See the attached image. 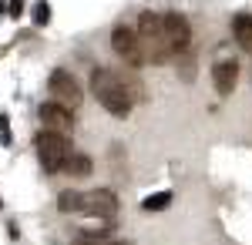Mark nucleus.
<instances>
[{
	"label": "nucleus",
	"instance_id": "obj_8",
	"mask_svg": "<svg viewBox=\"0 0 252 245\" xmlns=\"http://www.w3.org/2000/svg\"><path fill=\"white\" fill-rule=\"evenodd\" d=\"M40 121L47 124V131H67L74 124V114L58 101H47V104H40Z\"/></svg>",
	"mask_w": 252,
	"mask_h": 245
},
{
	"label": "nucleus",
	"instance_id": "obj_6",
	"mask_svg": "<svg viewBox=\"0 0 252 245\" xmlns=\"http://www.w3.org/2000/svg\"><path fill=\"white\" fill-rule=\"evenodd\" d=\"M111 47H115V54L125 61V64H145V57H141V44H138V34L131 27H125V24H118L115 31H111Z\"/></svg>",
	"mask_w": 252,
	"mask_h": 245
},
{
	"label": "nucleus",
	"instance_id": "obj_1",
	"mask_svg": "<svg viewBox=\"0 0 252 245\" xmlns=\"http://www.w3.org/2000/svg\"><path fill=\"white\" fill-rule=\"evenodd\" d=\"M91 91H94L97 104L115 118H128L131 114V97L121 84V74H115L111 67H94L91 71Z\"/></svg>",
	"mask_w": 252,
	"mask_h": 245
},
{
	"label": "nucleus",
	"instance_id": "obj_5",
	"mask_svg": "<svg viewBox=\"0 0 252 245\" xmlns=\"http://www.w3.org/2000/svg\"><path fill=\"white\" fill-rule=\"evenodd\" d=\"M161 31H165V40H168L175 57L192 47V27L182 14H161Z\"/></svg>",
	"mask_w": 252,
	"mask_h": 245
},
{
	"label": "nucleus",
	"instance_id": "obj_3",
	"mask_svg": "<svg viewBox=\"0 0 252 245\" xmlns=\"http://www.w3.org/2000/svg\"><path fill=\"white\" fill-rule=\"evenodd\" d=\"M34 148H37V158H40V165H44V171H51V175L64 168L67 154L74 151L71 148V138L64 131H40Z\"/></svg>",
	"mask_w": 252,
	"mask_h": 245
},
{
	"label": "nucleus",
	"instance_id": "obj_19",
	"mask_svg": "<svg viewBox=\"0 0 252 245\" xmlns=\"http://www.w3.org/2000/svg\"><path fill=\"white\" fill-rule=\"evenodd\" d=\"M78 245H97V242H78Z\"/></svg>",
	"mask_w": 252,
	"mask_h": 245
},
{
	"label": "nucleus",
	"instance_id": "obj_18",
	"mask_svg": "<svg viewBox=\"0 0 252 245\" xmlns=\"http://www.w3.org/2000/svg\"><path fill=\"white\" fill-rule=\"evenodd\" d=\"M111 245H131V242H111Z\"/></svg>",
	"mask_w": 252,
	"mask_h": 245
},
{
	"label": "nucleus",
	"instance_id": "obj_17",
	"mask_svg": "<svg viewBox=\"0 0 252 245\" xmlns=\"http://www.w3.org/2000/svg\"><path fill=\"white\" fill-rule=\"evenodd\" d=\"M0 14H7V3H3V0H0Z\"/></svg>",
	"mask_w": 252,
	"mask_h": 245
},
{
	"label": "nucleus",
	"instance_id": "obj_13",
	"mask_svg": "<svg viewBox=\"0 0 252 245\" xmlns=\"http://www.w3.org/2000/svg\"><path fill=\"white\" fill-rule=\"evenodd\" d=\"M172 205V191H155V195H145L141 198V208L145 212H165Z\"/></svg>",
	"mask_w": 252,
	"mask_h": 245
},
{
	"label": "nucleus",
	"instance_id": "obj_15",
	"mask_svg": "<svg viewBox=\"0 0 252 245\" xmlns=\"http://www.w3.org/2000/svg\"><path fill=\"white\" fill-rule=\"evenodd\" d=\"M0 145H3V148H10V145H14V138H10V121H7V114H0Z\"/></svg>",
	"mask_w": 252,
	"mask_h": 245
},
{
	"label": "nucleus",
	"instance_id": "obj_9",
	"mask_svg": "<svg viewBox=\"0 0 252 245\" xmlns=\"http://www.w3.org/2000/svg\"><path fill=\"white\" fill-rule=\"evenodd\" d=\"M212 84L222 97H229L235 91V84H239V64L235 61H219L212 67Z\"/></svg>",
	"mask_w": 252,
	"mask_h": 245
},
{
	"label": "nucleus",
	"instance_id": "obj_16",
	"mask_svg": "<svg viewBox=\"0 0 252 245\" xmlns=\"http://www.w3.org/2000/svg\"><path fill=\"white\" fill-rule=\"evenodd\" d=\"M7 14H10V17H20V14H24V0H10V3H7Z\"/></svg>",
	"mask_w": 252,
	"mask_h": 245
},
{
	"label": "nucleus",
	"instance_id": "obj_10",
	"mask_svg": "<svg viewBox=\"0 0 252 245\" xmlns=\"http://www.w3.org/2000/svg\"><path fill=\"white\" fill-rule=\"evenodd\" d=\"M61 171H67V175H74V178H84V175H91V158H88L84 151H71Z\"/></svg>",
	"mask_w": 252,
	"mask_h": 245
},
{
	"label": "nucleus",
	"instance_id": "obj_14",
	"mask_svg": "<svg viewBox=\"0 0 252 245\" xmlns=\"http://www.w3.org/2000/svg\"><path fill=\"white\" fill-rule=\"evenodd\" d=\"M34 24H37V27H47V24H51V3H47V0H37V3H34Z\"/></svg>",
	"mask_w": 252,
	"mask_h": 245
},
{
	"label": "nucleus",
	"instance_id": "obj_4",
	"mask_svg": "<svg viewBox=\"0 0 252 245\" xmlns=\"http://www.w3.org/2000/svg\"><path fill=\"white\" fill-rule=\"evenodd\" d=\"M47 91H51V101H58V104H64V108H78L81 101H84V91H81V81L71 71H54V74L47 77Z\"/></svg>",
	"mask_w": 252,
	"mask_h": 245
},
{
	"label": "nucleus",
	"instance_id": "obj_12",
	"mask_svg": "<svg viewBox=\"0 0 252 245\" xmlns=\"http://www.w3.org/2000/svg\"><path fill=\"white\" fill-rule=\"evenodd\" d=\"M81 198H84V191L67 188V191H61V195H58V208L64 212V215H74V212H81Z\"/></svg>",
	"mask_w": 252,
	"mask_h": 245
},
{
	"label": "nucleus",
	"instance_id": "obj_2",
	"mask_svg": "<svg viewBox=\"0 0 252 245\" xmlns=\"http://www.w3.org/2000/svg\"><path fill=\"white\" fill-rule=\"evenodd\" d=\"M138 44H141V57L148 61V64H165V61H172V47H168V40H165V31H161V14H152V10H145L141 17H138Z\"/></svg>",
	"mask_w": 252,
	"mask_h": 245
},
{
	"label": "nucleus",
	"instance_id": "obj_7",
	"mask_svg": "<svg viewBox=\"0 0 252 245\" xmlns=\"http://www.w3.org/2000/svg\"><path fill=\"white\" fill-rule=\"evenodd\" d=\"M81 212H84V215H91V218H111V215L118 212L115 191H108V188L84 191V198H81Z\"/></svg>",
	"mask_w": 252,
	"mask_h": 245
},
{
	"label": "nucleus",
	"instance_id": "obj_11",
	"mask_svg": "<svg viewBox=\"0 0 252 245\" xmlns=\"http://www.w3.org/2000/svg\"><path fill=\"white\" fill-rule=\"evenodd\" d=\"M232 37L246 47V51H252V17L249 14H239V17H232Z\"/></svg>",
	"mask_w": 252,
	"mask_h": 245
}]
</instances>
